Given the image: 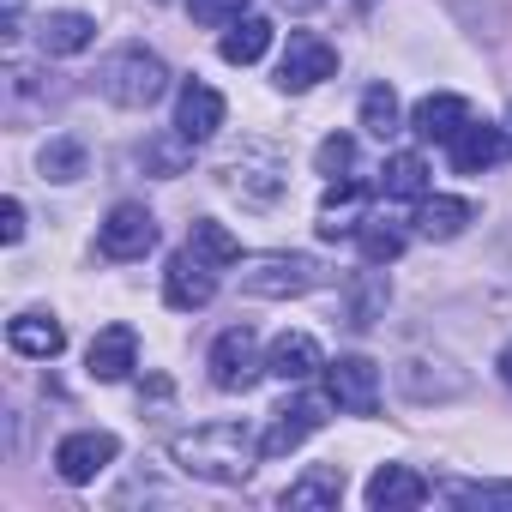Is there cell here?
<instances>
[{
  "label": "cell",
  "mask_w": 512,
  "mask_h": 512,
  "mask_svg": "<svg viewBox=\"0 0 512 512\" xmlns=\"http://www.w3.org/2000/svg\"><path fill=\"white\" fill-rule=\"evenodd\" d=\"M169 458H175L187 476H199V482L241 488V482L253 476V458H266V452H260V440H253V428H241V422H205V428L175 434Z\"/></svg>",
  "instance_id": "obj_1"
},
{
  "label": "cell",
  "mask_w": 512,
  "mask_h": 512,
  "mask_svg": "<svg viewBox=\"0 0 512 512\" xmlns=\"http://www.w3.org/2000/svg\"><path fill=\"white\" fill-rule=\"evenodd\" d=\"M217 181H223V193H235L241 205L266 211V205L284 199V187H290V163H284V151L266 145V139H241V145L217 163Z\"/></svg>",
  "instance_id": "obj_2"
},
{
  "label": "cell",
  "mask_w": 512,
  "mask_h": 512,
  "mask_svg": "<svg viewBox=\"0 0 512 512\" xmlns=\"http://www.w3.org/2000/svg\"><path fill=\"white\" fill-rule=\"evenodd\" d=\"M97 85H103V97L121 103V109H151V103L169 91V67H163L145 43H127V49H115V55L103 61Z\"/></svg>",
  "instance_id": "obj_3"
},
{
  "label": "cell",
  "mask_w": 512,
  "mask_h": 512,
  "mask_svg": "<svg viewBox=\"0 0 512 512\" xmlns=\"http://www.w3.org/2000/svg\"><path fill=\"white\" fill-rule=\"evenodd\" d=\"M314 284H320V260H308V253H260V260L241 266V290L266 296V302L308 296Z\"/></svg>",
  "instance_id": "obj_4"
},
{
  "label": "cell",
  "mask_w": 512,
  "mask_h": 512,
  "mask_svg": "<svg viewBox=\"0 0 512 512\" xmlns=\"http://www.w3.org/2000/svg\"><path fill=\"white\" fill-rule=\"evenodd\" d=\"M211 386L217 392H253L260 386V374H272L266 368V356H260V338H253L247 326H229L217 344H211Z\"/></svg>",
  "instance_id": "obj_5"
},
{
  "label": "cell",
  "mask_w": 512,
  "mask_h": 512,
  "mask_svg": "<svg viewBox=\"0 0 512 512\" xmlns=\"http://www.w3.org/2000/svg\"><path fill=\"white\" fill-rule=\"evenodd\" d=\"M326 404L344 410V416H374V404H380V368L368 356L326 362Z\"/></svg>",
  "instance_id": "obj_6"
},
{
  "label": "cell",
  "mask_w": 512,
  "mask_h": 512,
  "mask_svg": "<svg viewBox=\"0 0 512 512\" xmlns=\"http://www.w3.org/2000/svg\"><path fill=\"white\" fill-rule=\"evenodd\" d=\"M157 247V217L145 211V205H115L109 217H103V229H97V253L103 260H145V253Z\"/></svg>",
  "instance_id": "obj_7"
},
{
  "label": "cell",
  "mask_w": 512,
  "mask_h": 512,
  "mask_svg": "<svg viewBox=\"0 0 512 512\" xmlns=\"http://www.w3.org/2000/svg\"><path fill=\"white\" fill-rule=\"evenodd\" d=\"M332 73H338V49H332L326 37H314V31H290L284 61H278V85H284V91H314V85H326Z\"/></svg>",
  "instance_id": "obj_8"
},
{
  "label": "cell",
  "mask_w": 512,
  "mask_h": 512,
  "mask_svg": "<svg viewBox=\"0 0 512 512\" xmlns=\"http://www.w3.org/2000/svg\"><path fill=\"white\" fill-rule=\"evenodd\" d=\"M115 452H121V440H115L109 428H79V434H67V440L55 446V470H61V482L85 488V482H97V476L115 464Z\"/></svg>",
  "instance_id": "obj_9"
},
{
  "label": "cell",
  "mask_w": 512,
  "mask_h": 512,
  "mask_svg": "<svg viewBox=\"0 0 512 512\" xmlns=\"http://www.w3.org/2000/svg\"><path fill=\"white\" fill-rule=\"evenodd\" d=\"M211 296H217V266H205L193 247L175 253V260L163 266V302H169L175 314H199Z\"/></svg>",
  "instance_id": "obj_10"
},
{
  "label": "cell",
  "mask_w": 512,
  "mask_h": 512,
  "mask_svg": "<svg viewBox=\"0 0 512 512\" xmlns=\"http://www.w3.org/2000/svg\"><path fill=\"white\" fill-rule=\"evenodd\" d=\"M320 422H326V404H320V398H290L284 410H272V428L260 434V452H266V458H290Z\"/></svg>",
  "instance_id": "obj_11"
},
{
  "label": "cell",
  "mask_w": 512,
  "mask_h": 512,
  "mask_svg": "<svg viewBox=\"0 0 512 512\" xmlns=\"http://www.w3.org/2000/svg\"><path fill=\"white\" fill-rule=\"evenodd\" d=\"M470 121H476V115H470V103H464L458 91H434V97H422V103H416L410 133H416V139H428V145H452Z\"/></svg>",
  "instance_id": "obj_12"
},
{
  "label": "cell",
  "mask_w": 512,
  "mask_h": 512,
  "mask_svg": "<svg viewBox=\"0 0 512 512\" xmlns=\"http://www.w3.org/2000/svg\"><path fill=\"white\" fill-rule=\"evenodd\" d=\"M85 368H91V380H103V386L127 380V374L139 368V332H133V326H103V332L91 338V350H85Z\"/></svg>",
  "instance_id": "obj_13"
},
{
  "label": "cell",
  "mask_w": 512,
  "mask_h": 512,
  "mask_svg": "<svg viewBox=\"0 0 512 512\" xmlns=\"http://www.w3.org/2000/svg\"><path fill=\"white\" fill-rule=\"evenodd\" d=\"M362 494H368L374 512H410V506H422L434 488H428V476H416L410 464H380Z\"/></svg>",
  "instance_id": "obj_14"
},
{
  "label": "cell",
  "mask_w": 512,
  "mask_h": 512,
  "mask_svg": "<svg viewBox=\"0 0 512 512\" xmlns=\"http://www.w3.org/2000/svg\"><path fill=\"white\" fill-rule=\"evenodd\" d=\"M217 127H223V97H217L211 85L187 79V85H181V97H175V133H181V139H193V145H205Z\"/></svg>",
  "instance_id": "obj_15"
},
{
  "label": "cell",
  "mask_w": 512,
  "mask_h": 512,
  "mask_svg": "<svg viewBox=\"0 0 512 512\" xmlns=\"http://www.w3.org/2000/svg\"><path fill=\"white\" fill-rule=\"evenodd\" d=\"M506 127H494V121H470L458 139H452V169L458 175H482V169H494L500 157H506Z\"/></svg>",
  "instance_id": "obj_16"
},
{
  "label": "cell",
  "mask_w": 512,
  "mask_h": 512,
  "mask_svg": "<svg viewBox=\"0 0 512 512\" xmlns=\"http://www.w3.org/2000/svg\"><path fill=\"white\" fill-rule=\"evenodd\" d=\"M266 368L278 374V380H308V374H326V350H320V338L314 332H278L272 338V356H266Z\"/></svg>",
  "instance_id": "obj_17"
},
{
  "label": "cell",
  "mask_w": 512,
  "mask_h": 512,
  "mask_svg": "<svg viewBox=\"0 0 512 512\" xmlns=\"http://www.w3.org/2000/svg\"><path fill=\"white\" fill-rule=\"evenodd\" d=\"M362 199H368V181H356V175H338V181H326V199H320V235H326V241H338V235H356V229H362V223H356Z\"/></svg>",
  "instance_id": "obj_18"
},
{
  "label": "cell",
  "mask_w": 512,
  "mask_h": 512,
  "mask_svg": "<svg viewBox=\"0 0 512 512\" xmlns=\"http://www.w3.org/2000/svg\"><path fill=\"white\" fill-rule=\"evenodd\" d=\"M7 344L19 350V356H31V362H55L61 350H67V326L55 320V314H19L13 326H7Z\"/></svg>",
  "instance_id": "obj_19"
},
{
  "label": "cell",
  "mask_w": 512,
  "mask_h": 512,
  "mask_svg": "<svg viewBox=\"0 0 512 512\" xmlns=\"http://www.w3.org/2000/svg\"><path fill=\"white\" fill-rule=\"evenodd\" d=\"M470 223H476V205H470V199H446V193L416 199V229H422L428 241H452V235H464Z\"/></svg>",
  "instance_id": "obj_20"
},
{
  "label": "cell",
  "mask_w": 512,
  "mask_h": 512,
  "mask_svg": "<svg viewBox=\"0 0 512 512\" xmlns=\"http://www.w3.org/2000/svg\"><path fill=\"white\" fill-rule=\"evenodd\" d=\"M338 500H344V470L338 464H314V470H302L284 488V506L290 512H320V506H338Z\"/></svg>",
  "instance_id": "obj_21"
},
{
  "label": "cell",
  "mask_w": 512,
  "mask_h": 512,
  "mask_svg": "<svg viewBox=\"0 0 512 512\" xmlns=\"http://www.w3.org/2000/svg\"><path fill=\"white\" fill-rule=\"evenodd\" d=\"M272 37H278V25L272 19H260V13H247V19H235L229 31H223V61L229 67H253V61H260L266 49H272Z\"/></svg>",
  "instance_id": "obj_22"
},
{
  "label": "cell",
  "mask_w": 512,
  "mask_h": 512,
  "mask_svg": "<svg viewBox=\"0 0 512 512\" xmlns=\"http://www.w3.org/2000/svg\"><path fill=\"white\" fill-rule=\"evenodd\" d=\"M37 43H43V55H85L97 43V19H85V13H49L37 25Z\"/></svg>",
  "instance_id": "obj_23"
},
{
  "label": "cell",
  "mask_w": 512,
  "mask_h": 512,
  "mask_svg": "<svg viewBox=\"0 0 512 512\" xmlns=\"http://www.w3.org/2000/svg\"><path fill=\"white\" fill-rule=\"evenodd\" d=\"M386 302H392V290H386V272H356L350 278V290H344V320L356 326V332H368L380 314H386Z\"/></svg>",
  "instance_id": "obj_24"
},
{
  "label": "cell",
  "mask_w": 512,
  "mask_h": 512,
  "mask_svg": "<svg viewBox=\"0 0 512 512\" xmlns=\"http://www.w3.org/2000/svg\"><path fill=\"white\" fill-rule=\"evenodd\" d=\"M380 193H386V199H428V163H422V151H398V157H386V169H380Z\"/></svg>",
  "instance_id": "obj_25"
},
{
  "label": "cell",
  "mask_w": 512,
  "mask_h": 512,
  "mask_svg": "<svg viewBox=\"0 0 512 512\" xmlns=\"http://www.w3.org/2000/svg\"><path fill=\"white\" fill-rule=\"evenodd\" d=\"M187 247L199 253L205 266H217V272H223V266H241V241H235V235H229L223 223H211V217H199V223H193Z\"/></svg>",
  "instance_id": "obj_26"
},
{
  "label": "cell",
  "mask_w": 512,
  "mask_h": 512,
  "mask_svg": "<svg viewBox=\"0 0 512 512\" xmlns=\"http://www.w3.org/2000/svg\"><path fill=\"white\" fill-rule=\"evenodd\" d=\"M362 127H368L374 139H392V133L404 127V109H398V91H392V85H368V91H362Z\"/></svg>",
  "instance_id": "obj_27"
},
{
  "label": "cell",
  "mask_w": 512,
  "mask_h": 512,
  "mask_svg": "<svg viewBox=\"0 0 512 512\" xmlns=\"http://www.w3.org/2000/svg\"><path fill=\"white\" fill-rule=\"evenodd\" d=\"M356 247H362V260H368V266H392L398 253H404V229H392V223H380V217H362Z\"/></svg>",
  "instance_id": "obj_28"
},
{
  "label": "cell",
  "mask_w": 512,
  "mask_h": 512,
  "mask_svg": "<svg viewBox=\"0 0 512 512\" xmlns=\"http://www.w3.org/2000/svg\"><path fill=\"white\" fill-rule=\"evenodd\" d=\"M37 169H43V181H79L85 175V145L79 139H49Z\"/></svg>",
  "instance_id": "obj_29"
},
{
  "label": "cell",
  "mask_w": 512,
  "mask_h": 512,
  "mask_svg": "<svg viewBox=\"0 0 512 512\" xmlns=\"http://www.w3.org/2000/svg\"><path fill=\"white\" fill-rule=\"evenodd\" d=\"M187 157H193V139H181L175 127H169V139H151V145H145V163H151L157 175H181Z\"/></svg>",
  "instance_id": "obj_30"
},
{
  "label": "cell",
  "mask_w": 512,
  "mask_h": 512,
  "mask_svg": "<svg viewBox=\"0 0 512 512\" xmlns=\"http://www.w3.org/2000/svg\"><path fill=\"white\" fill-rule=\"evenodd\" d=\"M314 169H320L326 181L350 175V169H356V139H350V133H332V139H320V151H314Z\"/></svg>",
  "instance_id": "obj_31"
},
{
  "label": "cell",
  "mask_w": 512,
  "mask_h": 512,
  "mask_svg": "<svg viewBox=\"0 0 512 512\" xmlns=\"http://www.w3.org/2000/svg\"><path fill=\"white\" fill-rule=\"evenodd\" d=\"M247 7H253V0H187V13L199 25H211V31H229L235 19H247Z\"/></svg>",
  "instance_id": "obj_32"
},
{
  "label": "cell",
  "mask_w": 512,
  "mask_h": 512,
  "mask_svg": "<svg viewBox=\"0 0 512 512\" xmlns=\"http://www.w3.org/2000/svg\"><path fill=\"white\" fill-rule=\"evenodd\" d=\"M452 500H464V506H512V482H500V488H452Z\"/></svg>",
  "instance_id": "obj_33"
},
{
  "label": "cell",
  "mask_w": 512,
  "mask_h": 512,
  "mask_svg": "<svg viewBox=\"0 0 512 512\" xmlns=\"http://www.w3.org/2000/svg\"><path fill=\"white\" fill-rule=\"evenodd\" d=\"M0 241H25V205L19 199H7V205H0Z\"/></svg>",
  "instance_id": "obj_34"
},
{
  "label": "cell",
  "mask_w": 512,
  "mask_h": 512,
  "mask_svg": "<svg viewBox=\"0 0 512 512\" xmlns=\"http://www.w3.org/2000/svg\"><path fill=\"white\" fill-rule=\"evenodd\" d=\"M19 25H25V0H7V31L0 37H19Z\"/></svg>",
  "instance_id": "obj_35"
},
{
  "label": "cell",
  "mask_w": 512,
  "mask_h": 512,
  "mask_svg": "<svg viewBox=\"0 0 512 512\" xmlns=\"http://www.w3.org/2000/svg\"><path fill=\"white\" fill-rule=\"evenodd\" d=\"M500 380H506V386H512V344H506V350H500Z\"/></svg>",
  "instance_id": "obj_36"
},
{
  "label": "cell",
  "mask_w": 512,
  "mask_h": 512,
  "mask_svg": "<svg viewBox=\"0 0 512 512\" xmlns=\"http://www.w3.org/2000/svg\"><path fill=\"white\" fill-rule=\"evenodd\" d=\"M290 7H314V0H290Z\"/></svg>",
  "instance_id": "obj_37"
},
{
  "label": "cell",
  "mask_w": 512,
  "mask_h": 512,
  "mask_svg": "<svg viewBox=\"0 0 512 512\" xmlns=\"http://www.w3.org/2000/svg\"><path fill=\"white\" fill-rule=\"evenodd\" d=\"M506 139H512V121H506Z\"/></svg>",
  "instance_id": "obj_38"
}]
</instances>
